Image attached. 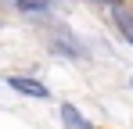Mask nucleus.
I'll return each mask as SVG.
<instances>
[{
    "instance_id": "f257e3e1",
    "label": "nucleus",
    "mask_w": 133,
    "mask_h": 129,
    "mask_svg": "<svg viewBox=\"0 0 133 129\" xmlns=\"http://www.w3.org/2000/svg\"><path fill=\"white\" fill-rule=\"evenodd\" d=\"M11 86H15L18 93H25V97H47V86H40L36 79H25V75H15Z\"/></svg>"
},
{
    "instance_id": "f03ea898",
    "label": "nucleus",
    "mask_w": 133,
    "mask_h": 129,
    "mask_svg": "<svg viewBox=\"0 0 133 129\" xmlns=\"http://www.w3.org/2000/svg\"><path fill=\"white\" fill-rule=\"evenodd\" d=\"M61 118H65V129H94V126H90V122H87V118H83L72 104L61 108Z\"/></svg>"
},
{
    "instance_id": "7ed1b4c3",
    "label": "nucleus",
    "mask_w": 133,
    "mask_h": 129,
    "mask_svg": "<svg viewBox=\"0 0 133 129\" xmlns=\"http://www.w3.org/2000/svg\"><path fill=\"white\" fill-rule=\"evenodd\" d=\"M115 22H119V29H122V36L133 43V15L130 11H122V7H115Z\"/></svg>"
},
{
    "instance_id": "20e7f679",
    "label": "nucleus",
    "mask_w": 133,
    "mask_h": 129,
    "mask_svg": "<svg viewBox=\"0 0 133 129\" xmlns=\"http://www.w3.org/2000/svg\"><path fill=\"white\" fill-rule=\"evenodd\" d=\"M47 4H50V0H18L22 11H47Z\"/></svg>"
}]
</instances>
